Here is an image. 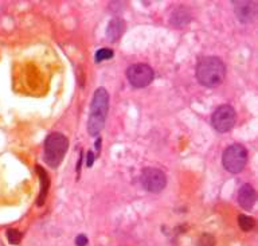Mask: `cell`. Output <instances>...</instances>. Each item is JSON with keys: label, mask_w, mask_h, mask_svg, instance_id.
I'll use <instances>...</instances> for the list:
<instances>
[{"label": "cell", "mask_w": 258, "mask_h": 246, "mask_svg": "<svg viewBox=\"0 0 258 246\" xmlns=\"http://www.w3.org/2000/svg\"><path fill=\"white\" fill-rule=\"evenodd\" d=\"M226 77V66L218 57H204L196 66V78L206 88H217Z\"/></svg>", "instance_id": "cell-1"}, {"label": "cell", "mask_w": 258, "mask_h": 246, "mask_svg": "<svg viewBox=\"0 0 258 246\" xmlns=\"http://www.w3.org/2000/svg\"><path fill=\"white\" fill-rule=\"evenodd\" d=\"M109 109V93L105 88H98L93 94L90 114L88 120V132L90 136H97L105 127V120Z\"/></svg>", "instance_id": "cell-2"}, {"label": "cell", "mask_w": 258, "mask_h": 246, "mask_svg": "<svg viewBox=\"0 0 258 246\" xmlns=\"http://www.w3.org/2000/svg\"><path fill=\"white\" fill-rule=\"evenodd\" d=\"M69 149V140L60 132L50 133L45 140V162L51 168L60 167Z\"/></svg>", "instance_id": "cell-3"}, {"label": "cell", "mask_w": 258, "mask_h": 246, "mask_svg": "<svg viewBox=\"0 0 258 246\" xmlns=\"http://www.w3.org/2000/svg\"><path fill=\"white\" fill-rule=\"evenodd\" d=\"M248 163V149L242 144H231L225 149L222 164L231 174H239Z\"/></svg>", "instance_id": "cell-4"}, {"label": "cell", "mask_w": 258, "mask_h": 246, "mask_svg": "<svg viewBox=\"0 0 258 246\" xmlns=\"http://www.w3.org/2000/svg\"><path fill=\"white\" fill-rule=\"evenodd\" d=\"M155 73L149 65L145 64H134L130 65L127 70V78L129 84L136 89L147 88L152 84Z\"/></svg>", "instance_id": "cell-5"}, {"label": "cell", "mask_w": 258, "mask_h": 246, "mask_svg": "<svg viewBox=\"0 0 258 246\" xmlns=\"http://www.w3.org/2000/svg\"><path fill=\"white\" fill-rule=\"evenodd\" d=\"M235 110L230 105H221L214 110L211 116V125L219 133H226L235 125Z\"/></svg>", "instance_id": "cell-6"}, {"label": "cell", "mask_w": 258, "mask_h": 246, "mask_svg": "<svg viewBox=\"0 0 258 246\" xmlns=\"http://www.w3.org/2000/svg\"><path fill=\"white\" fill-rule=\"evenodd\" d=\"M140 180L147 191L154 192V194L163 191L167 186V175L160 168H144L141 173V176H140Z\"/></svg>", "instance_id": "cell-7"}, {"label": "cell", "mask_w": 258, "mask_h": 246, "mask_svg": "<svg viewBox=\"0 0 258 246\" xmlns=\"http://www.w3.org/2000/svg\"><path fill=\"white\" fill-rule=\"evenodd\" d=\"M234 10H235V15H237V18L241 23H250L256 19L257 3L256 1L238 0V1H234Z\"/></svg>", "instance_id": "cell-8"}, {"label": "cell", "mask_w": 258, "mask_h": 246, "mask_svg": "<svg viewBox=\"0 0 258 246\" xmlns=\"http://www.w3.org/2000/svg\"><path fill=\"white\" fill-rule=\"evenodd\" d=\"M257 201V192L252 184H243L238 191L239 206L245 210H252Z\"/></svg>", "instance_id": "cell-9"}, {"label": "cell", "mask_w": 258, "mask_h": 246, "mask_svg": "<svg viewBox=\"0 0 258 246\" xmlns=\"http://www.w3.org/2000/svg\"><path fill=\"white\" fill-rule=\"evenodd\" d=\"M125 23L124 20L120 18H114L109 22L108 29H106V36L110 42H117L121 38V35L124 34Z\"/></svg>", "instance_id": "cell-10"}, {"label": "cell", "mask_w": 258, "mask_h": 246, "mask_svg": "<svg viewBox=\"0 0 258 246\" xmlns=\"http://www.w3.org/2000/svg\"><path fill=\"white\" fill-rule=\"evenodd\" d=\"M36 173L39 175L40 179V192H39V197H38V202L36 205L38 206H42L46 201V197H47V192H49L50 188V177L46 173L45 168H42L40 166H36Z\"/></svg>", "instance_id": "cell-11"}, {"label": "cell", "mask_w": 258, "mask_h": 246, "mask_svg": "<svg viewBox=\"0 0 258 246\" xmlns=\"http://www.w3.org/2000/svg\"><path fill=\"white\" fill-rule=\"evenodd\" d=\"M169 22L175 26V27H184L186 25H189L191 22V14L189 12L187 8L184 7H179L172 12Z\"/></svg>", "instance_id": "cell-12"}, {"label": "cell", "mask_w": 258, "mask_h": 246, "mask_svg": "<svg viewBox=\"0 0 258 246\" xmlns=\"http://www.w3.org/2000/svg\"><path fill=\"white\" fill-rule=\"evenodd\" d=\"M238 223L239 227L242 229L243 232H250L256 227V221H254L253 217H249V215H245V214H241L238 217Z\"/></svg>", "instance_id": "cell-13"}, {"label": "cell", "mask_w": 258, "mask_h": 246, "mask_svg": "<svg viewBox=\"0 0 258 246\" xmlns=\"http://www.w3.org/2000/svg\"><path fill=\"white\" fill-rule=\"evenodd\" d=\"M113 50L110 49H99L97 53H96L95 55V61L97 62V64H99V62H102V61H106V59H110L113 58Z\"/></svg>", "instance_id": "cell-14"}, {"label": "cell", "mask_w": 258, "mask_h": 246, "mask_svg": "<svg viewBox=\"0 0 258 246\" xmlns=\"http://www.w3.org/2000/svg\"><path fill=\"white\" fill-rule=\"evenodd\" d=\"M7 238H8V242L12 244V245H18L22 240V233L18 230V229H10L7 232Z\"/></svg>", "instance_id": "cell-15"}, {"label": "cell", "mask_w": 258, "mask_h": 246, "mask_svg": "<svg viewBox=\"0 0 258 246\" xmlns=\"http://www.w3.org/2000/svg\"><path fill=\"white\" fill-rule=\"evenodd\" d=\"M215 245V238L211 234H203L199 240L198 246H214Z\"/></svg>", "instance_id": "cell-16"}, {"label": "cell", "mask_w": 258, "mask_h": 246, "mask_svg": "<svg viewBox=\"0 0 258 246\" xmlns=\"http://www.w3.org/2000/svg\"><path fill=\"white\" fill-rule=\"evenodd\" d=\"M75 245L77 246H86L88 245V237L85 234H80L75 238Z\"/></svg>", "instance_id": "cell-17"}, {"label": "cell", "mask_w": 258, "mask_h": 246, "mask_svg": "<svg viewBox=\"0 0 258 246\" xmlns=\"http://www.w3.org/2000/svg\"><path fill=\"white\" fill-rule=\"evenodd\" d=\"M86 156H88V160H86V167H92V166H93V163H95L96 155L92 152V151H89Z\"/></svg>", "instance_id": "cell-18"}]
</instances>
